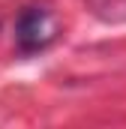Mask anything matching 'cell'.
<instances>
[{
    "instance_id": "6da1fadb",
    "label": "cell",
    "mask_w": 126,
    "mask_h": 129,
    "mask_svg": "<svg viewBox=\"0 0 126 129\" xmlns=\"http://www.w3.org/2000/svg\"><path fill=\"white\" fill-rule=\"evenodd\" d=\"M57 36V21L54 15L45 9V6H30L18 15V24H15V42L21 51H42L54 42Z\"/></svg>"
}]
</instances>
